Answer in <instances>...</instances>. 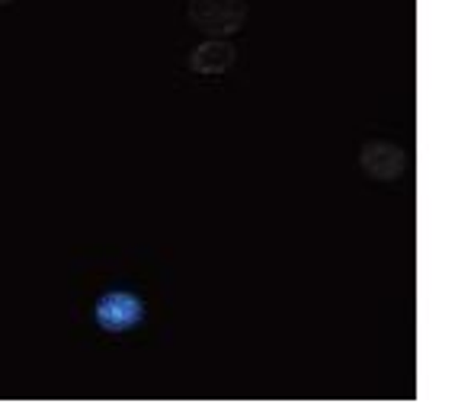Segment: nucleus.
<instances>
[{
	"label": "nucleus",
	"instance_id": "nucleus-1",
	"mask_svg": "<svg viewBox=\"0 0 458 413\" xmlns=\"http://www.w3.org/2000/svg\"><path fill=\"white\" fill-rule=\"evenodd\" d=\"M190 26L208 38L234 36L247 23V0H190Z\"/></svg>",
	"mask_w": 458,
	"mask_h": 413
},
{
	"label": "nucleus",
	"instance_id": "nucleus-2",
	"mask_svg": "<svg viewBox=\"0 0 458 413\" xmlns=\"http://www.w3.org/2000/svg\"><path fill=\"white\" fill-rule=\"evenodd\" d=\"M93 321L106 333H129L145 321V301L129 289L103 291L97 299V308H93Z\"/></svg>",
	"mask_w": 458,
	"mask_h": 413
},
{
	"label": "nucleus",
	"instance_id": "nucleus-3",
	"mask_svg": "<svg viewBox=\"0 0 458 413\" xmlns=\"http://www.w3.org/2000/svg\"><path fill=\"white\" fill-rule=\"evenodd\" d=\"M360 167H362V173L378 180V183H394V180H401L407 170V154H404V148L394 145V141L375 138V141H366V145H362Z\"/></svg>",
	"mask_w": 458,
	"mask_h": 413
},
{
	"label": "nucleus",
	"instance_id": "nucleus-4",
	"mask_svg": "<svg viewBox=\"0 0 458 413\" xmlns=\"http://www.w3.org/2000/svg\"><path fill=\"white\" fill-rule=\"evenodd\" d=\"M234 62H237V52L225 38H208V42H202L199 48H192V55H190V68H192V74H199V77H222V74H228Z\"/></svg>",
	"mask_w": 458,
	"mask_h": 413
},
{
	"label": "nucleus",
	"instance_id": "nucleus-5",
	"mask_svg": "<svg viewBox=\"0 0 458 413\" xmlns=\"http://www.w3.org/2000/svg\"><path fill=\"white\" fill-rule=\"evenodd\" d=\"M4 4H13V0H0V7H4Z\"/></svg>",
	"mask_w": 458,
	"mask_h": 413
}]
</instances>
